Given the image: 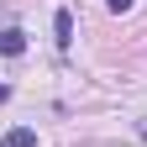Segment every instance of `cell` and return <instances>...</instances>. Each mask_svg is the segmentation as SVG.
Returning a JSON list of instances; mask_svg holds the SVG:
<instances>
[{
  "label": "cell",
  "mask_w": 147,
  "mask_h": 147,
  "mask_svg": "<svg viewBox=\"0 0 147 147\" xmlns=\"http://www.w3.org/2000/svg\"><path fill=\"white\" fill-rule=\"evenodd\" d=\"M0 53H5V58H21V53H26V32L5 26V32H0Z\"/></svg>",
  "instance_id": "obj_1"
},
{
  "label": "cell",
  "mask_w": 147,
  "mask_h": 147,
  "mask_svg": "<svg viewBox=\"0 0 147 147\" xmlns=\"http://www.w3.org/2000/svg\"><path fill=\"white\" fill-rule=\"evenodd\" d=\"M53 42H58V47H68V42H74V16H68V11L53 16Z\"/></svg>",
  "instance_id": "obj_2"
},
{
  "label": "cell",
  "mask_w": 147,
  "mask_h": 147,
  "mask_svg": "<svg viewBox=\"0 0 147 147\" xmlns=\"http://www.w3.org/2000/svg\"><path fill=\"white\" fill-rule=\"evenodd\" d=\"M0 147H37V131H32V126H16V131L0 137Z\"/></svg>",
  "instance_id": "obj_3"
},
{
  "label": "cell",
  "mask_w": 147,
  "mask_h": 147,
  "mask_svg": "<svg viewBox=\"0 0 147 147\" xmlns=\"http://www.w3.org/2000/svg\"><path fill=\"white\" fill-rule=\"evenodd\" d=\"M105 5L116 11V16H126V11H131V0H105Z\"/></svg>",
  "instance_id": "obj_4"
},
{
  "label": "cell",
  "mask_w": 147,
  "mask_h": 147,
  "mask_svg": "<svg viewBox=\"0 0 147 147\" xmlns=\"http://www.w3.org/2000/svg\"><path fill=\"white\" fill-rule=\"evenodd\" d=\"M5 100H11V89H5V84H0V105H5Z\"/></svg>",
  "instance_id": "obj_5"
}]
</instances>
